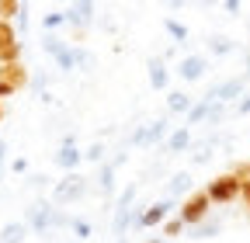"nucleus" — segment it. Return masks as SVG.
<instances>
[{
  "instance_id": "obj_1",
  "label": "nucleus",
  "mask_w": 250,
  "mask_h": 243,
  "mask_svg": "<svg viewBox=\"0 0 250 243\" xmlns=\"http://www.w3.org/2000/svg\"><path fill=\"white\" fill-rule=\"evenodd\" d=\"M24 223H28V229H35V233H49V229H59V226H70L73 219H66L49 202H35V205L28 208V219Z\"/></svg>"
},
{
  "instance_id": "obj_2",
  "label": "nucleus",
  "mask_w": 250,
  "mask_h": 243,
  "mask_svg": "<svg viewBox=\"0 0 250 243\" xmlns=\"http://www.w3.org/2000/svg\"><path fill=\"white\" fill-rule=\"evenodd\" d=\"M205 195H208V202H215V205L236 202V198H240V177H236V174H219V177H212L208 188H205Z\"/></svg>"
},
{
  "instance_id": "obj_3",
  "label": "nucleus",
  "mask_w": 250,
  "mask_h": 243,
  "mask_svg": "<svg viewBox=\"0 0 250 243\" xmlns=\"http://www.w3.org/2000/svg\"><path fill=\"white\" fill-rule=\"evenodd\" d=\"M208 195L205 191H195V195H188L181 205H177V219L184 223V226H202L205 223V216H208Z\"/></svg>"
},
{
  "instance_id": "obj_4",
  "label": "nucleus",
  "mask_w": 250,
  "mask_h": 243,
  "mask_svg": "<svg viewBox=\"0 0 250 243\" xmlns=\"http://www.w3.org/2000/svg\"><path fill=\"white\" fill-rule=\"evenodd\" d=\"M83 191H87V177L73 170V174H66L62 181H56V188H52V205H70V202L83 198Z\"/></svg>"
},
{
  "instance_id": "obj_5",
  "label": "nucleus",
  "mask_w": 250,
  "mask_h": 243,
  "mask_svg": "<svg viewBox=\"0 0 250 243\" xmlns=\"http://www.w3.org/2000/svg\"><path fill=\"white\" fill-rule=\"evenodd\" d=\"M132 198H136V184H129L118 195V202H115V236L118 240L125 236V229H129V205H132Z\"/></svg>"
},
{
  "instance_id": "obj_6",
  "label": "nucleus",
  "mask_w": 250,
  "mask_h": 243,
  "mask_svg": "<svg viewBox=\"0 0 250 243\" xmlns=\"http://www.w3.org/2000/svg\"><path fill=\"white\" fill-rule=\"evenodd\" d=\"M170 208H174V198H160V202H153L143 216H136V226H143V229H153L156 223H164L167 216H170Z\"/></svg>"
},
{
  "instance_id": "obj_7",
  "label": "nucleus",
  "mask_w": 250,
  "mask_h": 243,
  "mask_svg": "<svg viewBox=\"0 0 250 243\" xmlns=\"http://www.w3.org/2000/svg\"><path fill=\"white\" fill-rule=\"evenodd\" d=\"M45 52L56 59L59 70H73V45H70V42H62V39H56V35H45Z\"/></svg>"
},
{
  "instance_id": "obj_8",
  "label": "nucleus",
  "mask_w": 250,
  "mask_h": 243,
  "mask_svg": "<svg viewBox=\"0 0 250 243\" xmlns=\"http://www.w3.org/2000/svg\"><path fill=\"white\" fill-rule=\"evenodd\" d=\"M18 52H21V42L14 35V28L7 21H0V63H18Z\"/></svg>"
},
{
  "instance_id": "obj_9",
  "label": "nucleus",
  "mask_w": 250,
  "mask_h": 243,
  "mask_svg": "<svg viewBox=\"0 0 250 243\" xmlns=\"http://www.w3.org/2000/svg\"><path fill=\"white\" fill-rule=\"evenodd\" d=\"M62 14H66V24H73L77 32H83V28L94 21V4L90 0H80V4H70Z\"/></svg>"
},
{
  "instance_id": "obj_10",
  "label": "nucleus",
  "mask_w": 250,
  "mask_h": 243,
  "mask_svg": "<svg viewBox=\"0 0 250 243\" xmlns=\"http://www.w3.org/2000/svg\"><path fill=\"white\" fill-rule=\"evenodd\" d=\"M80 160H83V153H80V149H77L73 142H62V146L56 149V157H52V163H56V167H62L66 174H73Z\"/></svg>"
},
{
  "instance_id": "obj_11",
  "label": "nucleus",
  "mask_w": 250,
  "mask_h": 243,
  "mask_svg": "<svg viewBox=\"0 0 250 243\" xmlns=\"http://www.w3.org/2000/svg\"><path fill=\"white\" fill-rule=\"evenodd\" d=\"M0 83H7L11 90H21L28 83V70L21 63H0Z\"/></svg>"
},
{
  "instance_id": "obj_12",
  "label": "nucleus",
  "mask_w": 250,
  "mask_h": 243,
  "mask_svg": "<svg viewBox=\"0 0 250 243\" xmlns=\"http://www.w3.org/2000/svg\"><path fill=\"white\" fill-rule=\"evenodd\" d=\"M240 94H243V77H233V80H223L208 98L223 104V101H233V98H240Z\"/></svg>"
},
{
  "instance_id": "obj_13",
  "label": "nucleus",
  "mask_w": 250,
  "mask_h": 243,
  "mask_svg": "<svg viewBox=\"0 0 250 243\" xmlns=\"http://www.w3.org/2000/svg\"><path fill=\"white\" fill-rule=\"evenodd\" d=\"M177 73H181L184 80H198V77L205 73V59H202V56H184L181 66H177Z\"/></svg>"
},
{
  "instance_id": "obj_14",
  "label": "nucleus",
  "mask_w": 250,
  "mask_h": 243,
  "mask_svg": "<svg viewBox=\"0 0 250 243\" xmlns=\"http://www.w3.org/2000/svg\"><path fill=\"white\" fill-rule=\"evenodd\" d=\"M146 70H149V83H153V90H164L167 87V66H164V59H149L146 63Z\"/></svg>"
},
{
  "instance_id": "obj_15",
  "label": "nucleus",
  "mask_w": 250,
  "mask_h": 243,
  "mask_svg": "<svg viewBox=\"0 0 250 243\" xmlns=\"http://www.w3.org/2000/svg\"><path fill=\"white\" fill-rule=\"evenodd\" d=\"M170 139V122L160 118V122H149V132H146V146H156V142H164Z\"/></svg>"
},
{
  "instance_id": "obj_16",
  "label": "nucleus",
  "mask_w": 250,
  "mask_h": 243,
  "mask_svg": "<svg viewBox=\"0 0 250 243\" xmlns=\"http://www.w3.org/2000/svg\"><path fill=\"white\" fill-rule=\"evenodd\" d=\"M94 66H98V56H94L90 49H77V45H73V70H80V73H90Z\"/></svg>"
},
{
  "instance_id": "obj_17",
  "label": "nucleus",
  "mask_w": 250,
  "mask_h": 243,
  "mask_svg": "<svg viewBox=\"0 0 250 243\" xmlns=\"http://www.w3.org/2000/svg\"><path fill=\"white\" fill-rule=\"evenodd\" d=\"M188 142H191V129H188V125H181V129H174V132H170L167 149H170V153H184V149H188Z\"/></svg>"
},
{
  "instance_id": "obj_18",
  "label": "nucleus",
  "mask_w": 250,
  "mask_h": 243,
  "mask_svg": "<svg viewBox=\"0 0 250 243\" xmlns=\"http://www.w3.org/2000/svg\"><path fill=\"white\" fill-rule=\"evenodd\" d=\"M167 108H170L174 115H188V111L195 108V101L188 98V94H181V90H170V94H167Z\"/></svg>"
},
{
  "instance_id": "obj_19",
  "label": "nucleus",
  "mask_w": 250,
  "mask_h": 243,
  "mask_svg": "<svg viewBox=\"0 0 250 243\" xmlns=\"http://www.w3.org/2000/svg\"><path fill=\"white\" fill-rule=\"evenodd\" d=\"M24 233H28V223H7L0 229V243H21Z\"/></svg>"
},
{
  "instance_id": "obj_20",
  "label": "nucleus",
  "mask_w": 250,
  "mask_h": 243,
  "mask_svg": "<svg viewBox=\"0 0 250 243\" xmlns=\"http://www.w3.org/2000/svg\"><path fill=\"white\" fill-rule=\"evenodd\" d=\"M208 111H212V98H202V101H195V108L188 111V125H198L202 118H208Z\"/></svg>"
},
{
  "instance_id": "obj_21",
  "label": "nucleus",
  "mask_w": 250,
  "mask_h": 243,
  "mask_svg": "<svg viewBox=\"0 0 250 243\" xmlns=\"http://www.w3.org/2000/svg\"><path fill=\"white\" fill-rule=\"evenodd\" d=\"M188 184H191V177H188V170H181V174H174V177H170L167 191H170V195H184V191H188Z\"/></svg>"
},
{
  "instance_id": "obj_22",
  "label": "nucleus",
  "mask_w": 250,
  "mask_h": 243,
  "mask_svg": "<svg viewBox=\"0 0 250 243\" xmlns=\"http://www.w3.org/2000/svg\"><path fill=\"white\" fill-rule=\"evenodd\" d=\"M98 181H101V191H104V195H111V191H115V163H104Z\"/></svg>"
},
{
  "instance_id": "obj_23",
  "label": "nucleus",
  "mask_w": 250,
  "mask_h": 243,
  "mask_svg": "<svg viewBox=\"0 0 250 243\" xmlns=\"http://www.w3.org/2000/svg\"><path fill=\"white\" fill-rule=\"evenodd\" d=\"M164 28H167V35H170V39H177V42H184V39H188V28H184L181 21H174V18H164Z\"/></svg>"
},
{
  "instance_id": "obj_24",
  "label": "nucleus",
  "mask_w": 250,
  "mask_h": 243,
  "mask_svg": "<svg viewBox=\"0 0 250 243\" xmlns=\"http://www.w3.org/2000/svg\"><path fill=\"white\" fill-rule=\"evenodd\" d=\"M24 11V4H18V0H0V21H7V18H18Z\"/></svg>"
},
{
  "instance_id": "obj_25",
  "label": "nucleus",
  "mask_w": 250,
  "mask_h": 243,
  "mask_svg": "<svg viewBox=\"0 0 250 243\" xmlns=\"http://www.w3.org/2000/svg\"><path fill=\"white\" fill-rule=\"evenodd\" d=\"M70 229L77 233V243H83V240L90 236V223H87V219H73V223H70Z\"/></svg>"
},
{
  "instance_id": "obj_26",
  "label": "nucleus",
  "mask_w": 250,
  "mask_h": 243,
  "mask_svg": "<svg viewBox=\"0 0 250 243\" xmlns=\"http://www.w3.org/2000/svg\"><path fill=\"white\" fill-rule=\"evenodd\" d=\"M42 24H45V32H56L59 24H66V14H45Z\"/></svg>"
},
{
  "instance_id": "obj_27",
  "label": "nucleus",
  "mask_w": 250,
  "mask_h": 243,
  "mask_svg": "<svg viewBox=\"0 0 250 243\" xmlns=\"http://www.w3.org/2000/svg\"><path fill=\"white\" fill-rule=\"evenodd\" d=\"M208 45H212V52H215V56H226V52H233V42H229V39H212Z\"/></svg>"
},
{
  "instance_id": "obj_28",
  "label": "nucleus",
  "mask_w": 250,
  "mask_h": 243,
  "mask_svg": "<svg viewBox=\"0 0 250 243\" xmlns=\"http://www.w3.org/2000/svg\"><path fill=\"white\" fill-rule=\"evenodd\" d=\"M215 233H219V223H202L195 229V236H215Z\"/></svg>"
},
{
  "instance_id": "obj_29",
  "label": "nucleus",
  "mask_w": 250,
  "mask_h": 243,
  "mask_svg": "<svg viewBox=\"0 0 250 243\" xmlns=\"http://www.w3.org/2000/svg\"><path fill=\"white\" fill-rule=\"evenodd\" d=\"M240 198H243V208L250 212V177H247V181H240Z\"/></svg>"
},
{
  "instance_id": "obj_30",
  "label": "nucleus",
  "mask_w": 250,
  "mask_h": 243,
  "mask_svg": "<svg viewBox=\"0 0 250 243\" xmlns=\"http://www.w3.org/2000/svg\"><path fill=\"white\" fill-rule=\"evenodd\" d=\"M146 132H149V125H139L132 132V146H146Z\"/></svg>"
},
{
  "instance_id": "obj_31",
  "label": "nucleus",
  "mask_w": 250,
  "mask_h": 243,
  "mask_svg": "<svg viewBox=\"0 0 250 243\" xmlns=\"http://www.w3.org/2000/svg\"><path fill=\"white\" fill-rule=\"evenodd\" d=\"M181 229H184V223H181V219H167V226H164V233H167V236H177Z\"/></svg>"
},
{
  "instance_id": "obj_32",
  "label": "nucleus",
  "mask_w": 250,
  "mask_h": 243,
  "mask_svg": "<svg viewBox=\"0 0 250 243\" xmlns=\"http://www.w3.org/2000/svg\"><path fill=\"white\" fill-rule=\"evenodd\" d=\"M83 157H87V160H101V157H104V146H101V142H94V146L87 149Z\"/></svg>"
},
{
  "instance_id": "obj_33",
  "label": "nucleus",
  "mask_w": 250,
  "mask_h": 243,
  "mask_svg": "<svg viewBox=\"0 0 250 243\" xmlns=\"http://www.w3.org/2000/svg\"><path fill=\"white\" fill-rule=\"evenodd\" d=\"M11 170H14V174H24V170H28V160H24V157H18V160L11 163Z\"/></svg>"
},
{
  "instance_id": "obj_34",
  "label": "nucleus",
  "mask_w": 250,
  "mask_h": 243,
  "mask_svg": "<svg viewBox=\"0 0 250 243\" xmlns=\"http://www.w3.org/2000/svg\"><path fill=\"white\" fill-rule=\"evenodd\" d=\"M4 163H7V142L0 139V174H4Z\"/></svg>"
},
{
  "instance_id": "obj_35",
  "label": "nucleus",
  "mask_w": 250,
  "mask_h": 243,
  "mask_svg": "<svg viewBox=\"0 0 250 243\" xmlns=\"http://www.w3.org/2000/svg\"><path fill=\"white\" fill-rule=\"evenodd\" d=\"M205 160H208V146H202L198 153H195V163H205Z\"/></svg>"
},
{
  "instance_id": "obj_36",
  "label": "nucleus",
  "mask_w": 250,
  "mask_h": 243,
  "mask_svg": "<svg viewBox=\"0 0 250 243\" xmlns=\"http://www.w3.org/2000/svg\"><path fill=\"white\" fill-rule=\"evenodd\" d=\"M240 115H250V98H243V101H240Z\"/></svg>"
},
{
  "instance_id": "obj_37",
  "label": "nucleus",
  "mask_w": 250,
  "mask_h": 243,
  "mask_svg": "<svg viewBox=\"0 0 250 243\" xmlns=\"http://www.w3.org/2000/svg\"><path fill=\"white\" fill-rule=\"evenodd\" d=\"M247 70H250V52H247Z\"/></svg>"
},
{
  "instance_id": "obj_38",
  "label": "nucleus",
  "mask_w": 250,
  "mask_h": 243,
  "mask_svg": "<svg viewBox=\"0 0 250 243\" xmlns=\"http://www.w3.org/2000/svg\"><path fill=\"white\" fill-rule=\"evenodd\" d=\"M0 118H4V104H0Z\"/></svg>"
},
{
  "instance_id": "obj_39",
  "label": "nucleus",
  "mask_w": 250,
  "mask_h": 243,
  "mask_svg": "<svg viewBox=\"0 0 250 243\" xmlns=\"http://www.w3.org/2000/svg\"><path fill=\"white\" fill-rule=\"evenodd\" d=\"M146 243H160V240H146Z\"/></svg>"
},
{
  "instance_id": "obj_40",
  "label": "nucleus",
  "mask_w": 250,
  "mask_h": 243,
  "mask_svg": "<svg viewBox=\"0 0 250 243\" xmlns=\"http://www.w3.org/2000/svg\"><path fill=\"white\" fill-rule=\"evenodd\" d=\"M247 174H250V163H247Z\"/></svg>"
},
{
  "instance_id": "obj_41",
  "label": "nucleus",
  "mask_w": 250,
  "mask_h": 243,
  "mask_svg": "<svg viewBox=\"0 0 250 243\" xmlns=\"http://www.w3.org/2000/svg\"><path fill=\"white\" fill-rule=\"evenodd\" d=\"M118 243H125V240H118Z\"/></svg>"
}]
</instances>
